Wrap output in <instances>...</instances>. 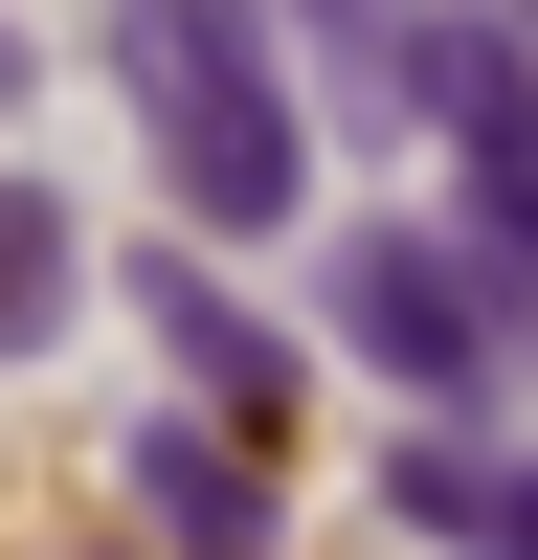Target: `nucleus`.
<instances>
[{
	"label": "nucleus",
	"instance_id": "obj_1",
	"mask_svg": "<svg viewBox=\"0 0 538 560\" xmlns=\"http://www.w3.org/2000/svg\"><path fill=\"white\" fill-rule=\"evenodd\" d=\"M113 90H134V135H157L179 224L269 247V224L314 202V113L269 90V0H113Z\"/></svg>",
	"mask_w": 538,
	"mask_h": 560
},
{
	"label": "nucleus",
	"instance_id": "obj_2",
	"mask_svg": "<svg viewBox=\"0 0 538 560\" xmlns=\"http://www.w3.org/2000/svg\"><path fill=\"white\" fill-rule=\"evenodd\" d=\"M337 337L382 359L426 427H471V404H493V359H516V314H493V269L448 247V224H337Z\"/></svg>",
	"mask_w": 538,
	"mask_h": 560
},
{
	"label": "nucleus",
	"instance_id": "obj_3",
	"mask_svg": "<svg viewBox=\"0 0 538 560\" xmlns=\"http://www.w3.org/2000/svg\"><path fill=\"white\" fill-rule=\"evenodd\" d=\"M134 314H157V359H179V382H202V427H247V448L292 427V337H269V314L224 292L202 247H157V269H134Z\"/></svg>",
	"mask_w": 538,
	"mask_h": 560
},
{
	"label": "nucleus",
	"instance_id": "obj_4",
	"mask_svg": "<svg viewBox=\"0 0 538 560\" xmlns=\"http://www.w3.org/2000/svg\"><path fill=\"white\" fill-rule=\"evenodd\" d=\"M134 516H157L179 560H269V448L179 404V427H134Z\"/></svg>",
	"mask_w": 538,
	"mask_h": 560
},
{
	"label": "nucleus",
	"instance_id": "obj_5",
	"mask_svg": "<svg viewBox=\"0 0 538 560\" xmlns=\"http://www.w3.org/2000/svg\"><path fill=\"white\" fill-rule=\"evenodd\" d=\"M404 516H426L448 560H538V448H448L426 427V448H404Z\"/></svg>",
	"mask_w": 538,
	"mask_h": 560
},
{
	"label": "nucleus",
	"instance_id": "obj_6",
	"mask_svg": "<svg viewBox=\"0 0 538 560\" xmlns=\"http://www.w3.org/2000/svg\"><path fill=\"white\" fill-rule=\"evenodd\" d=\"M448 158H471V224H448V247L493 269V314H516V359H538V135H448Z\"/></svg>",
	"mask_w": 538,
	"mask_h": 560
},
{
	"label": "nucleus",
	"instance_id": "obj_7",
	"mask_svg": "<svg viewBox=\"0 0 538 560\" xmlns=\"http://www.w3.org/2000/svg\"><path fill=\"white\" fill-rule=\"evenodd\" d=\"M68 247H90V224L45 202V179H0V359H45V337H68V292H90Z\"/></svg>",
	"mask_w": 538,
	"mask_h": 560
},
{
	"label": "nucleus",
	"instance_id": "obj_8",
	"mask_svg": "<svg viewBox=\"0 0 538 560\" xmlns=\"http://www.w3.org/2000/svg\"><path fill=\"white\" fill-rule=\"evenodd\" d=\"M0 90H23V45H0Z\"/></svg>",
	"mask_w": 538,
	"mask_h": 560
}]
</instances>
